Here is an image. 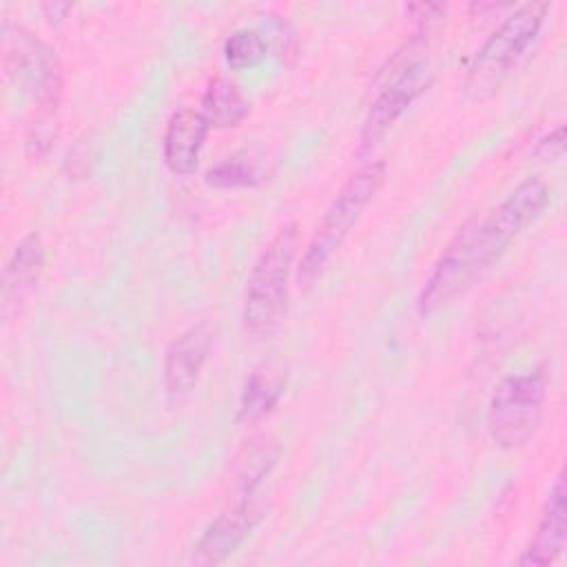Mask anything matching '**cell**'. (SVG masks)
Instances as JSON below:
<instances>
[{
	"label": "cell",
	"mask_w": 567,
	"mask_h": 567,
	"mask_svg": "<svg viewBox=\"0 0 567 567\" xmlns=\"http://www.w3.org/2000/svg\"><path fill=\"white\" fill-rule=\"evenodd\" d=\"M210 124L199 109H179L171 115L162 137V157L173 175H193L199 166V155Z\"/></svg>",
	"instance_id": "obj_11"
},
{
	"label": "cell",
	"mask_w": 567,
	"mask_h": 567,
	"mask_svg": "<svg viewBox=\"0 0 567 567\" xmlns=\"http://www.w3.org/2000/svg\"><path fill=\"white\" fill-rule=\"evenodd\" d=\"M284 394V377L272 372L270 365L261 363L250 370L246 377L239 408H237V421L244 425H252L261 421L266 414L275 410Z\"/></svg>",
	"instance_id": "obj_14"
},
{
	"label": "cell",
	"mask_w": 567,
	"mask_h": 567,
	"mask_svg": "<svg viewBox=\"0 0 567 567\" xmlns=\"http://www.w3.org/2000/svg\"><path fill=\"white\" fill-rule=\"evenodd\" d=\"M199 111L210 126L233 128L239 126L250 113V100L233 78L217 75L208 82Z\"/></svg>",
	"instance_id": "obj_13"
},
{
	"label": "cell",
	"mask_w": 567,
	"mask_h": 567,
	"mask_svg": "<svg viewBox=\"0 0 567 567\" xmlns=\"http://www.w3.org/2000/svg\"><path fill=\"white\" fill-rule=\"evenodd\" d=\"M432 78L434 73L430 62L421 58L394 73V80L381 89L363 117L357 148L359 157L372 153V148L388 135L396 120L430 89Z\"/></svg>",
	"instance_id": "obj_7"
},
{
	"label": "cell",
	"mask_w": 567,
	"mask_h": 567,
	"mask_svg": "<svg viewBox=\"0 0 567 567\" xmlns=\"http://www.w3.org/2000/svg\"><path fill=\"white\" fill-rule=\"evenodd\" d=\"M547 401V377L529 370L505 377L487 403V432L503 450H518L536 434Z\"/></svg>",
	"instance_id": "obj_5"
},
{
	"label": "cell",
	"mask_w": 567,
	"mask_h": 567,
	"mask_svg": "<svg viewBox=\"0 0 567 567\" xmlns=\"http://www.w3.org/2000/svg\"><path fill=\"white\" fill-rule=\"evenodd\" d=\"M224 60L230 69H250L259 64L266 53L268 44L261 31L257 29H237L224 40Z\"/></svg>",
	"instance_id": "obj_16"
},
{
	"label": "cell",
	"mask_w": 567,
	"mask_h": 567,
	"mask_svg": "<svg viewBox=\"0 0 567 567\" xmlns=\"http://www.w3.org/2000/svg\"><path fill=\"white\" fill-rule=\"evenodd\" d=\"M385 179V162L374 159L357 168L343 186L337 190L334 199L326 208L321 221L317 224L310 241L297 266V279L301 288H310L328 268L330 259L348 239L350 230L361 219L368 204L377 197Z\"/></svg>",
	"instance_id": "obj_4"
},
{
	"label": "cell",
	"mask_w": 567,
	"mask_h": 567,
	"mask_svg": "<svg viewBox=\"0 0 567 567\" xmlns=\"http://www.w3.org/2000/svg\"><path fill=\"white\" fill-rule=\"evenodd\" d=\"M297 246L299 228L288 221L261 248L248 272L241 321L244 330L255 339L270 337L286 315Z\"/></svg>",
	"instance_id": "obj_3"
},
{
	"label": "cell",
	"mask_w": 567,
	"mask_h": 567,
	"mask_svg": "<svg viewBox=\"0 0 567 567\" xmlns=\"http://www.w3.org/2000/svg\"><path fill=\"white\" fill-rule=\"evenodd\" d=\"M536 157L545 159V162H554L558 157H563L565 153V126H556L554 131H549L547 135H543L534 148Z\"/></svg>",
	"instance_id": "obj_18"
},
{
	"label": "cell",
	"mask_w": 567,
	"mask_h": 567,
	"mask_svg": "<svg viewBox=\"0 0 567 567\" xmlns=\"http://www.w3.org/2000/svg\"><path fill=\"white\" fill-rule=\"evenodd\" d=\"M264 516V507L255 496H239V501L221 512L197 538L190 563L197 567H210L228 560L250 536Z\"/></svg>",
	"instance_id": "obj_9"
},
{
	"label": "cell",
	"mask_w": 567,
	"mask_h": 567,
	"mask_svg": "<svg viewBox=\"0 0 567 567\" xmlns=\"http://www.w3.org/2000/svg\"><path fill=\"white\" fill-rule=\"evenodd\" d=\"M565 474L560 472L554 485L547 492L545 505L540 509V518L536 532L518 558V565L525 567H547L551 565L565 549L567 538V503H565Z\"/></svg>",
	"instance_id": "obj_12"
},
{
	"label": "cell",
	"mask_w": 567,
	"mask_h": 567,
	"mask_svg": "<svg viewBox=\"0 0 567 567\" xmlns=\"http://www.w3.org/2000/svg\"><path fill=\"white\" fill-rule=\"evenodd\" d=\"M2 66L38 104L42 120L51 117L62 97V66L55 51L22 24L2 22Z\"/></svg>",
	"instance_id": "obj_6"
},
{
	"label": "cell",
	"mask_w": 567,
	"mask_h": 567,
	"mask_svg": "<svg viewBox=\"0 0 567 567\" xmlns=\"http://www.w3.org/2000/svg\"><path fill=\"white\" fill-rule=\"evenodd\" d=\"M547 202V184L532 175L518 182L485 217H470L427 272L416 297L419 315L430 317L463 295L503 257L509 244L540 217Z\"/></svg>",
	"instance_id": "obj_1"
},
{
	"label": "cell",
	"mask_w": 567,
	"mask_h": 567,
	"mask_svg": "<svg viewBox=\"0 0 567 567\" xmlns=\"http://www.w3.org/2000/svg\"><path fill=\"white\" fill-rule=\"evenodd\" d=\"M279 456V445L270 436L252 439L233 463V481L239 496H250L255 487L268 476Z\"/></svg>",
	"instance_id": "obj_15"
},
{
	"label": "cell",
	"mask_w": 567,
	"mask_h": 567,
	"mask_svg": "<svg viewBox=\"0 0 567 567\" xmlns=\"http://www.w3.org/2000/svg\"><path fill=\"white\" fill-rule=\"evenodd\" d=\"M47 261L44 241L38 233L24 235L11 250L2 272V315L11 319L35 292Z\"/></svg>",
	"instance_id": "obj_10"
},
{
	"label": "cell",
	"mask_w": 567,
	"mask_h": 567,
	"mask_svg": "<svg viewBox=\"0 0 567 567\" xmlns=\"http://www.w3.org/2000/svg\"><path fill=\"white\" fill-rule=\"evenodd\" d=\"M261 182V173L248 155H230L224 162L215 164L206 173V184L213 188H241V186H255Z\"/></svg>",
	"instance_id": "obj_17"
},
{
	"label": "cell",
	"mask_w": 567,
	"mask_h": 567,
	"mask_svg": "<svg viewBox=\"0 0 567 567\" xmlns=\"http://www.w3.org/2000/svg\"><path fill=\"white\" fill-rule=\"evenodd\" d=\"M217 328L213 321L204 319L186 328L175 337L164 352V390L168 401L177 403L193 392L202 370L215 346Z\"/></svg>",
	"instance_id": "obj_8"
},
{
	"label": "cell",
	"mask_w": 567,
	"mask_h": 567,
	"mask_svg": "<svg viewBox=\"0 0 567 567\" xmlns=\"http://www.w3.org/2000/svg\"><path fill=\"white\" fill-rule=\"evenodd\" d=\"M547 11V2H525L514 7L496 24V29L476 49L467 66L463 80V93L467 100L485 102L498 93V89L538 40Z\"/></svg>",
	"instance_id": "obj_2"
}]
</instances>
